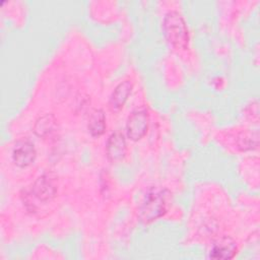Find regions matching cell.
<instances>
[{
	"label": "cell",
	"mask_w": 260,
	"mask_h": 260,
	"mask_svg": "<svg viewBox=\"0 0 260 260\" xmlns=\"http://www.w3.org/2000/svg\"><path fill=\"white\" fill-rule=\"evenodd\" d=\"M171 193L167 189H149L144 195L139 207V218L144 223H149L167 212Z\"/></svg>",
	"instance_id": "cell-1"
},
{
	"label": "cell",
	"mask_w": 260,
	"mask_h": 260,
	"mask_svg": "<svg viewBox=\"0 0 260 260\" xmlns=\"http://www.w3.org/2000/svg\"><path fill=\"white\" fill-rule=\"evenodd\" d=\"M164 32L167 40L178 49H186L189 42L188 29L182 15L177 11H170L164 19Z\"/></svg>",
	"instance_id": "cell-2"
},
{
	"label": "cell",
	"mask_w": 260,
	"mask_h": 260,
	"mask_svg": "<svg viewBox=\"0 0 260 260\" xmlns=\"http://www.w3.org/2000/svg\"><path fill=\"white\" fill-rule=\"evenodd\" d=\"M57 189V178L53 174L47 173L36 180L31 187L30 194L34 195V197L39 201L47 202L56 196Z\"/></svg>",
	"instance_id": "cell-3"
},
{
	"label": "cell",
	"mask_w": 260,
	"mask_h": 260,
	"mask_svg": "<svg viewBox=\"0 0 260 260\" xmlns=\"http://www.w3.org/2000/svg\"><path fill=\"white\" fill-rule=\"evenodd\" d=\"M147 128L148 115L146 111L137 110L130 114L126 123V133L131 140L137 141L141 139L146 134Z\"/></svg>",
	"instance_id": "cell-4"
},
{
	"label": "cell",
	"mask_w": 260,
	"mask_h": 260,
	"mask_svg": "<svg viewBox=\"0 0 260 260\" xmlns=\"http://www.w3.org/2000/svg\"><path fill=\"white\" fill-rule=\"evenodd\" d=\"M37 156L34 144L27 139H20L15 142L12 150V160L19 168L30 166Z\"/></svg>",
	"instance_id": "cell-5"
},
{
	"label": "cell",
	"mask_w": 260,
	"mask_h": 260,
	"mask_svg": "<svg viewBox=\"0 0 260 260\" xmlns=\"http://www.w3.org/2000/svg\"><path fill=\"white\" fill-rule=\"evenodd\" d=\"M126 150L127 147L124 134L119 130L113 132L108 138L106 144V152L108 158L113 162L119 161L125 156Z\"/></svg>",
	"instance_id": "cell-6"
},
{
	"label": "cell",
	"mask_w": 260,
	"mask_h": 260,
	"mask_svg": "<svg viewBox=\"0 0 260 260\" xmlns=\"http://www.w3.org/2000/svg\"><path fill=\"white\" fill-rule=\"evenodd\" d=\"M237 254L236 242L228 237H221L216 240L210 249L209 257L212 259H232Z\"/></svg>",
	"instance_id": "cell-7"
},
{
	"label": "cell",
	"mask_w": 260,
	"mask_h": 260,
	"mask_svg": "<svg viewBox=\"0 0 260 260\" xmlns=\"http://www.w3.org/2000/svg\"><path fill=\"white\" fill-rule=\"evenodd\" d=\"M132 82L125 80L120 82L112 92L109 100V107L113 112H119L125 105L132 90Z\"/></svg>",
	"instance_id": "cell-8"
},
{
	"label": "cell",
	"mask_w": 260,
	"mask_h": 260,
	"mask_svg": "<svg viewBox=\"0 0 260 260\" xmlns=\"http://www.w3.org/2000/svg\"><path fill=\"white\" fill-rule=\"evenodd\" d=\"M57 127V121L53 114H45L38 118L34 125V132L39 137H47Z\"/></svg>",
	"instance_id": "cell-9"
},
{
	"label": "cell",
	"mask_w": 260,
	"mask_h": 260,
	"mask_svg": "<svg viewBox=\"0 0 260 260\" xmlns=\"http://www.w3.org/2000/svg\"><path fill=\"white\" fill-rule=\"evenodd\" d=\"M88 131L93 137L102 135L106 130V116L103 110H94L88 121Z\"/></svg>",
	"instance_id": "cell-10"
}]
</instances>
